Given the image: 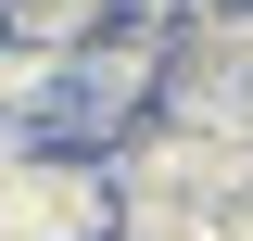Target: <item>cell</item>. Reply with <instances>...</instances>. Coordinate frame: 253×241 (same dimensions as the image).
<instances>
[{"label":"cell","mask_w":253,"mask_h":241,"mask_svg":"<svg viewBox=\"0 0 253 241\" xmlns=\"http://www.w3.org/2000/svg\"><path fill=\"white\" fill-rule=\"evenodd\" d=\"M0 241H114V178L76 152H0Z\"/></svg>","instance_id":"obj_1"}]
</instances>
